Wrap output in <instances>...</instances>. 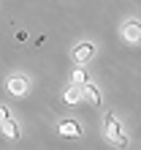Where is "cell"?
<instances>
[{"instance_id":"obj_5","label":"cell","mask_w":141,"mask_h":150,"mask_svg":"<svg viewBox=\"0 0 141 150\" xmlns=\"http://www.w3.org/2000/svg\"><path fill=\"white\" fill-rule=\"evenodd\" d=\"M82 101L92 104V107H101V90H98V87H95L92 82L82 85Z\"/></svg>"},{"instance_id":"obj_9","label":"cell","mask_w":141,"mask_h":150,"mask_svg":"<svg viewBox=\"0 0 141 150\" xmlns=\"http://www.w3.org/2000/svg\"><path fill=\"white\" fill-rule=\"evenodd\" d=\"M63 98L68 104H79V101H82V87H68V90L63 93Z\"/></svg>"},{"instance_id":"obj_6","label":"cell","mask_w":141,"mask_h":150,"mask_svg":"<svg viewBox=\"0 0 141 150\" xmlns=\"http://www.w3.org/2000/svg\"><path fill=\"white\" fill-rule=\"evenodd\" d=\"M57 131H60L63 137H68V139H79V137H82V128H79L76 120H63V123L57 126Z\"/></svg>"},{"instance_id":"obj_3","label":"cell","mask_w":141,"mask_h":150,"mask_svg":"<svg viewBox=\"0 0 141 150\" xmlns=\"http://www.w3.org/2000/svg\"><path fill=\"white\" fill-rule=\"evenodd\" d=\"M122 38L130 41V44H138V38H141V22L138 19L125 22V25H122Z\"/></svg>"},{"instance_id":"obj_7","label":"cell","mask_w":141,"mask_h":150,"mask_svg":"<svg viewBox=\"0 0 141 150\" xmlns=\"http://www.w3.org/2000/svg\"><path fill=\"white\" fill-rule=\"evenodd\" d=\"M0 134H3L8 142H16V139H19V126H16V123L8 117V120H3V123H0Z\"/></svg>"},{"instance_id":"obj_8","label":"cell","mask_w":141,"mask_h":150,"mask_svg":"<svg viewBox=\"0 0 141 150\" xmlns=\"http://www.w3.org/2000/svg\"><path fill=\"white\" fill-rule=\"evenodd\" d=\"M70 82H73L70 87H82V85H87V82H90V76H87V71H84V68H76V71L70 74Z\"/></svg>"},{"instance_id":"obj_2","label":"cell","mask_w":141,"mask_h":150,"mask_svg":"<svg viewBox=\"0 0 141 150\" xmlns=\"http://www.w3.org/2000/svg\"><path fill=\"white\" fill-rule=\"evenodd\" d=\"M6 87H8V93H11L14 98H22V96L30 90V79L24 76V74H14V76H8Z\"/></svg>"},{"instance_id":"obj_10","label":"cell","mask_w":141,"mask_h":150,"mask_svg":"<svg viewBox=\"0 0 141 150\" xmlns=\"http://www.w3.org/2000/svg\"><path fill=\"white\" fill-rule=\"evenodd\" d=\"M8 117H11V115H8V109H6V107H0V123L8 120Z\"/></svg>"},{"instance_id":"obj_4","label":"cell","mask_w":141,"mask_h":150,"mask_svg":"<svg viewBox=\"0 0 141 150\" xmlns=\"http://www.w3.org/2000/svg\"><path fill=\"white\" fill-rule=\"evenodd\" d=\"M95 57V44H90V41H84V44H79V47L73 49V60L79 66L82 63H87V60H92Z\"/></svg>"},{"instance_id":"obj_1","label":"cell","mask_w":141,"mask_h":150,"mask_svg":"<svg viewBox=\"0 0 141 150\" xmlns=\"http://www.w3.org/2000/svg\"><path fill=\"white\" fill-rule=\"evenodd\" d=\"M103 137L109 139L111 145H117V147L128 145V137H125V131H122L119 120L114 117V115H106V117H103Z\"/></svg>"}]
</instances>
